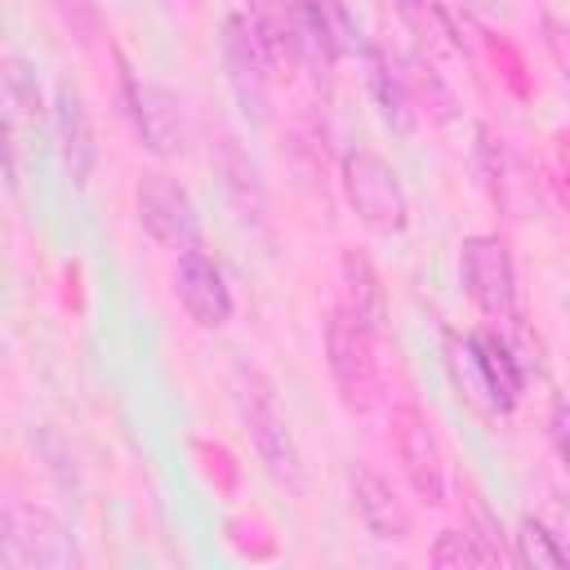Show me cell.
I'll return each mask as SVG.
<instances>
[{"label": "cell", "instance_id": "1", "mask_svg": "<svg viewBox=\"0 0 570 570\" xmlns=\"http://www.w3.org/2000/svg\"><path fill=\"white\" fill-rule=\"evenodd\" d=\"M450 370L463 396L490 414H508L521 396V365L499 330H476L468 338H450Z\"/></svg>", "mask_w": 570, "mask_h": 570}, {"label": "cell", "instance_id": "2", "mask_svg": "<svg viewBox=\"0 0 570 570\" xmlns=\"http://www.w3.org/2000/svg\"><path fill=\"white\" fill-rule=\"evenodd\" d=\"M236 410H240V423L258 450V459L267 463V472L276 481H285L289 490L303 485V472H298V450H294V436H289V423L281 414V401L272 392V383L258 374V370H236Z\"/></svg>", "mask_w": 570, "mask_h": 570}, {"label": "cell", "instance_id": "3", "mask_svg": "<svg viewBox=\"0 0 570 570\" xmlns=\"http://www.w3.org/2000/svg\"><path fill=\"white\" fill-rule=\"evenodd\" d=\"M343 191H347V205L356 209V218L370 232H379V236L405 232L410 200H405V187H401L396 169L383 156H374V151H347L343 156Z\"/></svg>", "mask_w": 570, "mask_h": 570}, {"label": "cell", "instance_id": "4", "mask_svg": "<svg viewBox=\"0 0 570 570\" xmlns=\"http://www.w3.org/2000/svg\"><path fill=\"white\" fill-rule=\"evenodd\" d=\"M325 356L330 374L338 383V396L347 410L365 414L379 401V361H374V334L338 303L325 321Z\"/></svg>", "mask_w": 570, "mask_h": 570}, {"label": "cell", "instance_id": "5", "mask_svg": "<svg viewBox=\"0 0 570 570\" xmlns=\"http://www.w3.org/2000/svg\"><path fill=\"white\" fill-rule=\"evenodd\" d=\"M40 134V85L22 58L0 62V169L18 187Z\"/></svg>", "mask_w": 570, "mask_h": 570}, {"label": "cell", "instance_id": "6", "mask_svg": "<svg viewBox=\"0 0 570 570\" xmlns=\"http://www.w3.org/2000/svg\"><path fill=\"white\" fill-rule=\"evenodd\" d=\"M476 169H481V183L490 191V200L508 214V218H539L543 214V187H539V174L530 169V160L508 142L499 138L494 129H481L476 134Z\"/></svg>", "mask_w": 570, "mask_h": 570}, {"label": "cell", "instance_id": "7", "mask_svg": "<svg viewBox=\"0 0 570 570\" xmlns=\"http://www.w3.org/2000/svg\"><path fill=\"white\" fill-rule=\"evenodd\" d=\"M463 285L490 325L517 321V267L499 236H468L459 249Z\"/></svg>", "mask_w": 570, "mask_h": 570}, {"label": "cell", "instance_id": "8", "mask_svg": "<svg viewBox=\"0 0 570 570\" xmlns=\"http://www.w3.org/2000/svg\"><path fill=\"white\" fill-rule=\"evenodd\" d=\"M120 89H125V111L134 120V134L138 142L151 151V156H183V142H187V125H183V102L178 94H169L165 85H151V80H138L125 62H120Z\"/></svg>", "mask_w": 570, "mask_h": 570}, {"label": "cell", "instance_id": "9", "mask_svg": "<svg viewBox=\"0 0 570 570\" xmlns=\"http://www.w3.org/2000/svg\"><path fill=\"white\" fill-rule=\"evenodd\" d=\"M392 441H396V454H401V468H405L414 494L432 508L445 503V454H441L432 419L414 401H401L392 410Z\"/></svg>", "mask_w": 570, "mask_h": 570}, {"label": "cell", "instance_id": "10", "mask_svg": "<svg viewBox=\"0 0 570 570\" xmlns=\"http://www.w3.org/2000/svg\"><path fill=\"white\" fill-rule=\"evenodd\" d=\"M134 200H138V223H142V232L156 245H165V249L196 245V209H191V196L169 174H142Z\"/></svg>", "mask_w": 570, "mask_h": 570}, {"label": "cell", "instance_id": "11", "mask_svg": "<svg viewBox=\"0 0 570 570\" xmlns=\"http://www.w3.org/2000/svg\"><path fill=\"white\" fill-rule=\"evenodd\" d=\"M174 289L178 303L187 307V316L200 330H223L232 316V294L223 285V272L200 254V245L178 249V267H174Z\"/></svg>", "mask_w": 570, "mask_h": 570}, {"label": "cell", "instance_id": "12", "mask_svg": "<svg viewBox=\"0 0 570 570\" xmlns=\"http://www.w3.org/2000/svg\"><path fill=\"white\" fill-rule=\"evenodd\" d=\"M245 27L267 58V67H298L307 58V36L294 0H245Z\"/></svg>", "mask_w": 570, "mask_h": 570}, {"label": "cell", "instance_id": "13", "mask_svg": "<svg viewBox=\"0 0 570 570\" xmlns=\"http://www.w3.org/2000/svg\"><path fill=\"white\" fill-rule=\"evenodd\" d=\"M0 561H36V566H71L76 548L67 539V530L36 508H18L9 512V530L0 539Z\"/></svg>", "mask_w": 570, "mask_h": 570}, {"label": "cell", "instance_id": "14", "mask_svg": "<svg viewBox=\"0 0 570 570\" xmlns=\"http://www.w3.org/2000/svg\"><path fill=\"white\" fill-rule=\"evenodd\" d=\"M223 58H227V80H232V94L240 102V111L258 125L267 120V58L258 53L245 18H227V31H223Z\"/></svg>", "mask_w": 570, "mask_h": 570}, {"label": "cell", "instance_id": "15", "mask_svg": "<svg viewBox=\"0 0 570 570\" xmlns=\"http://www.w3.org/2000/svg\"><path fill=\"white\" fill-rule=\"evenodd\" d=\"M53 129H58V156H62L67 178L76 187H85L89 174H94V160H98V142H94V120H89V107H85L80 89H71V85L58 89Z\"/></svg>", "mask_w": 570, "mask_h": 570}, {"label": "cell", "instance_id": "16", "mask_svg": "<svg viewBox=\"0 0 570 570\" xmlns=\"http://www.w3.org/2000/svg\"><path fill=\"white\" fill-rule=\"evenodd\" d=\"M347 481H352L356 517L365 521V530H370L374 539H383V543L410 539V512L401 508V499L392 494V485H387L370 463H352Z\"/></svg>", "mask_w": 570, "mask_h": 570}, {"label": "cell", "instance_id": "17", "mask_svg": "<svg viewBox=\"0 0 570 570\" xmlns=\"http://www.w3.org/2000/svg\"><path fill=\"white\" fill-rule=\"evenodd\" d=\"M294 4H298V22L307 36V53L334 62L356 49V22L343 0H294Z\"/></svg>", "mask_w": 570, "mask_h": 570}, {"label": "cell", "instance_id": "18", "mask_svg": "<svg viewBox=\"0 0 570 570\" xmlns=\"http://www.w3.org/2000/svg\"><path fill=\"white\" fill-rule=\"evenodd\" d=\"M338 281H343V307H347L370 334H379L383 321H387V294H383V281H379V272L370 267V258L356 254V249H347V254L338 258Z\"/></svg>", "mask_w": 570, "mask_h": 570}, {"label": "cell", "instance_id": "19", "mask_svg": "<svg viewBox=\"0 0 570 570\" xmlns=\"http://www.w3.org/2000/svg\"><path fill=\"white\" fill-rule=\"evenodd\" d=\"M214 165H218V174H223V187H227L232 205H236L245 218H263L267 196H263V183H258L254 160L240 151L236 138H227V134L218 138V147H214Z\"/></svg>", "mask_w": 570, "mask_h": 570}, {"label": "cell", "instance_id": "20", "mask_svg": "<svg viewBox=\"0 0 570 570\" xmlns=\"http://www.w3.org/2000/svg\"><path fill=\"white\" fill-rule=\"evenodd\" d=\"M370 94H374V102H379V116H383L396 134H410V129H414L410 80H405L379 49H370Z\"/></svg>", "mask_w": 570, "mask_h": 570}, {"label": "cell", "instance_id": "21", "mask_svg": "<svg viewBox=\"0 0 570 570\" xmlns=\"http://www.w3.org/2000/svg\"><path fill=\"white\" fill-rule=\"evenodd\" d=\"M499 561L503 552L481 543V534H468V530H441V539L432 543V566L441 570H485Z\"/></svg>", "mask_w": 570, "mask_h": 570}, {"label": "cell", "instance_id": "22", "mask_svg": "<svg viewBox=\"0 0 570 570\" xmlns=\"http://www.w3.org/2000/svg\"><path fill=\"white\" fill-rule=\"evenodd\" d=\"M396 13L405 18V27L414 31V40L436 53V49H454V27L441 9V0H396Z\"/></svg>", "mask_w": 570, "mask_h": 570}, {"label": "cell", "instance_id": "23", "mask_svg": "<svg viewBox=\"0 0 570 570\" xmlns=\"http://www.w3.org/2000/svg\"><path fill=\"white\" fill-rule=\"evenodd\" d=\"M517 561L530 566V570H561L566 566V552L557 548V534L543 521L525 517L517 525Z\"/></svg>", "mask_w": 570, "mask_h": 570}]
</instances>
